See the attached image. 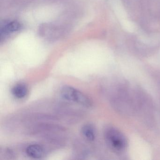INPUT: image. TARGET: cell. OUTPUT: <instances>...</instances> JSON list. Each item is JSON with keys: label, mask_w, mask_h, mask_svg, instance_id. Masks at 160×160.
<instances>
[{"label": "cell", "mask_w": 160, "mask_h": 160, "mask_svg": "<svg viewBox=\"0 0 160 160\" xmlns=\"http://www.w3.org/2000/svg\"><path fill=\"white\" fill-rule=\"evenodd\" d=\"M106 142L108 147L116 152H121L128 146V140L121 132L114 127H108L104 132Z\"/></svg>", "instance_id": "1"}, {"label": "cell", "mask_w": 160, "mask_h": 160, "mask_svg": "<svg viewBox=\"0 0 160 160\" xmlns=\"http://www.w3.org/2000/svg\"><path fill=\"white\" fill-rule=\"evenodd\" d=\"M60 94L63 99L69 102L77 103L86 108L92 106V100L88 96L71 86H63L61 89Z\"/></svg>", "instance_id": "2"}, {"label": "cell", "mask_w": 160, "mask_h": 160, "mask_svg": "<svg viewBox=\"0 0 160 160\" xmlns=\"http://www.w3.org/2000/svg\"><path fill=\"white\" fill-rule=\"evenodd\" d=\"M112 2L113 10L122 27L128 32H134L136 29L135 24L129 20L121 0H112Z\"/></svg>", "instance_id": "3"}, {"label": "cell", "mask_w": 160, "mask_h": 160, "mask_svg": "<svg viewBox=\"0 0 160 160\" xmlns=\"http://www.w3.org/2000/svg\"><path fill=\"white\" fill-rule=\"evenodd\" d=\"M26 152L27 155L31 158L40 159L45 155L46 150L42 145L33 144L27 147Z\"/></svg>", "instance_id": "4"}, {"label": "cell", "mask_w": 160, "mask_h": 160, "mask_svg": "<svg viewBox=\"0 0 160 160\" xmlns=\"http://www.w3.org/2000/svg\"><path fill=\"white\" fill-rule=\"evenodd\" d=\"M12 93L17 99H24L28 95V88L24 83H18L13 87Z\"/></svg>", "instance_id": "5"}, {"label": "cell", "mask_w": 160, "mask_h": 160, "mask_svg": "<svg viewBox=\"0 0 160 160\" xmlns=\"http://www.w3.org/2000/svg\"><path fill=\"white\" fill-rule=\"evenodd\" d=\"M81 132L83 137L88 141H94L96 138V130L93 125L90 123L83 125Z\"/></svg>", "instance_id": "6"}, {"label": "cell", "mask_w": 160, "mask_h": 160, "mask_svg": "<svg viewBox=\"0 0 160 160\" xmlns=\"http://www.w3.org/2000/svg\"><path fill=\"white\" fill-rule=\"evenodd\" d=\"M20 25L17 22H11L4 26L2 32L4 34H8L19 29Z\"/></svg>", "instance_id": "7"}]
</instances>
